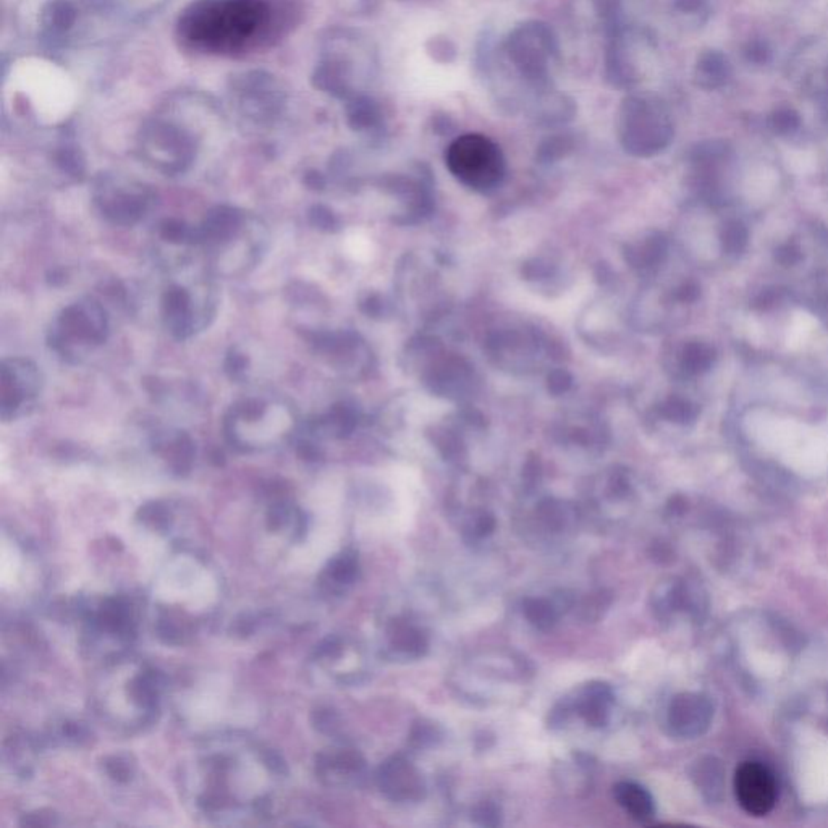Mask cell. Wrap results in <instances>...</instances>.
<instances>
[{
	"label": "cell",
	"mask_w": 828,
	"mask_h": 828,
	"mask_svg": "<svg viewBox=\"0 0 828 828\" xmlns=\"http://www.w3.org/2000/svg\"><path fill=\"white\" fill-rule=\"evenodd\" d=\"M194 241L207 271L214 277L237 279L261 264L269 247V230L256 214L219 206L194 229Z\"/></svg>",
	"instance_id": "6da1fadb"
},
{
	"label": "cell",
	"mask_w": 828,
	"mask_h": 828,
	"mask_svg": "<svg viewBox=\"0 0 828 828\" xmlns=\"http://www.w3.org/2000/svg\"><path fill=\"white\" fill-rule=\"evenodd\" d=\"M267 20V7L261 0H206L184 16V32L188 40L209 49L243 46Z\"/></svg>",
	"instance_id": "7a4b0ae2"
},
{
	"label": "cell",
	"mask_w": 828,
	"mask_h": 828,
	"mask_svg": "<svg viewBox=\"0 0 828 828\" xmlns=\"http://www.w3.org/2000/svg\"><path fill=\"white\" fill-rule=\"evenodd\" d=\"M298 426L295 408L285 399L253 395L239 400L223 419L225 436L243 450H266L287 442Z\"/></svg>",
	"instance_id": "3957f363"
},
{
	"label": "cell",
	"mask_w": 828,
	"mask_h": 828,
	"mask_svg": "<svg viewBox=\"0 0 828 828\" xmlns=\"http://www.w3.org/2000/svg\"><path fill=\"white\" fill-rule=\"evenodd\" d=\"M621 148L634 158H652L669 148L675 127L669 107L653 94L631 91L621 101L616 119Z\"/></svg>",
	"instance_id": "277c9868"
},
{
	"label": "cell",
	"mask_w": 828,
	"mask_h": 828,
	"mask_svg": "<svg viewBox=\"0 0 828 828\" xmlns=\"http://www.w3.org/2000/svg\"><path fill=\"white\" fill-rule=\"evenodd\" d=\"M212 274L202 269L196 275L172 280L164 290L160 314L162 322L178 340H186L211 326L217 314L219 295Z\"/></svg>",
	"instance_id": "5b68a950"
},
{
	"label": "cell",
	"mask_w": 828,
	"mask_h": 828,
	"mask_svg": "<svg viewBox=\"0 0 828 828\" xmlns=\"http://www.w3.org/2000/svg\"><path fill=\"white\" fill-rule=\"evenodd\" d=\"M446 162L452 176L474 192H492L507 172L499 144L479 133L454 138L446 149Z\"/></svg>",
	"instance_id": "8992f818"
},
{
	"label": "cell",
	"mask_w": 828,
	"mask_h": 828,
	"mask_svg": "<svg viewBox=\"0 0 828 828\" xmlns=\"http://www.w3.org/2000/svg\"><path fill=\"white\" fill-rule=\"evenodd\" d=\"M655 52L652 32L636 24L621 23L608 34L604 75L614 88L634 91L647 78Z\"/></svg>",
	"instance_id": "52a82bcc"
},
{
	"label": "cell",
	"mask_w": 828,
	"mask_h": 828,
	"mask_svg": "<svg viewBox=\"0 0 828 828\" xmlns=\"http://www.w3.org/2000/svg\"><path fill=\"white\" fill-rule=\"evenodd\" d=\"M109 335V318L94 300H81L67 306L50 328L52 350L67 359H80L101 346Z\"/></svg>",
	"instance_id": "ba28073f"
},
{
	"label": "cell",
	"mask_w": 828,
	"mask_h": 828,
	"mask_svg": "<svg viewBox=\"0 0 828 828\" xmlns=\"http://www.w3.org/2000/svg\"><path fill=\"white\" fill-rule=\"evenodd\" d=\"M44 389L40 367L32 359L14 356L0 367V418L20 419L32 411Z\"/></svg>",
	"instance_id": "9c48e42d"
},
{
	"label": "cell",
	"mask_w": 828,
	"mask_h": 828,
	"mask_svg": "<svg viewBox=\"0 0 828 828\" xmlns=\"http://www.w3.org/2000/svg\"><path fill=\"white\" fill-rule=\"evenodd\" d=\"M486 348L497 366L529 373L541 366L550 343L534 327H503L487 337Z\"/></svg>",
	"instance_id": "30bf717a"
},
{
	"label": "cell",
	"mask_w": 828,
	"mask_h": 828,
	"mask_svg": "<svg viewBox=\"0 0 828 828\" xmlns=\"http://www.w3.org/2000/svg\"><path fill=\"white\" fill-rule=\"evenodd\" d=\"M310 342L328 366L348 377H359L369 367L371 353L353 332H310Z\"/></svg>",
	"instance_id": "8fae6325"
},
{
	"label": "cell",
	"mask_w": 828,
	"mask_h": 828,
	"mask_svg": "<svg viewBox=\"0 0 828 828\" xmlns=\"http://www.w3.org/2000/svg\"><path fill=\"white\" fill-rule=\"evenodd\" d=\"M734 793L741 807L754 817L772 811L778 796L773 773L760 762H742L734 773Z\"/></svg>",
	"instance_id": "7c38bea8"
},
{
	"label": "cell",
	"mask_w": 828,
	"mask_h": 828,
	"mask_svg": "<svg viewBox=\"0 0 828 828\" xmlns=\"http://www.w3.org/2000/svg\"><path fill=\"white\" fill-rule=\"evenodd\" d=\"M96 206L105 220L113 225L131 227L149 212L151 198L140 186L103 184L97 188Z\"/></svg>",
	"instance_id": "4fadbf2b"
},
{
	"label": "cell",
	"mask_w": 828,
	"mask_h": 828,
	"mask_svg": "<svg viewBox=\"0 0 828 828\" xmlns=\"http://www.w3.org/2000/svg\"><path fill=\"white\" fill-rule=\"evenodd\" d=\"M714 718V706L701 693L677 694L667 709V728L680 740H694L707 732Z\"/></svg>",
	"instance_id": "5bb4252c"
},
{
	"label": "cell",
	"mask_w": 828,
	"mask_h": 828,
	"mask_svg": "<svg viewBox=\"0 0 828 828\" xmlns=\"http://www.w3.org/2000/svg\"><path fill=\"white\" fill-rule=\"evenodd\" d=\"M379 787L383 795L393 803L411 805L419 803L428 793L422 773L414 767L407 757L393 756L385 760L379 769Z\"/></svg>",
	"instance_id": "9a60e30c"
},
{
	"label": "cell",
	"mask_w": 828,
	"mask_h": 828,
	"mask_svg": "<svg viewBox=\"0 0 828 828\" xmlns=\"http://www.w3.org/2000/svg\"><path fill=\"white\" fill-rule=\"evenodd\" d=\"M573 714H578L586 724L600 728L608 724L615 694L612 686L604 681H590L580 688L573 698H568Z\"/></svg>",
	"instance_id": "2e32d148"
},
{
	"label": "cell",
	"mask_w": 828,
	"mask_h": 828,
	"mask_svg": "<svg viewBox=\"0 0 828 828\" xmlns=\"http://www.w3.org/2000/svg\"><path fill=\"white\" fill-rule=\"evenodd\" d=\"M525 111L541 127L560 128L574 119L576 104L568 94L552 86L534 94Z\"/></svg>",
	"instance_id": "e0dca14e"
},
{
	"label": "cell",
	"mask_w": 828,
	"mask_h": 828,
	"mask_svg": "<svg viewBox=\"0 0 828 828\" xmlns=\"http://www.w3.org/2000/svg\"><path fill=\"white\" fill-rule=\"evenodd\" d=\"M623 0H573V15L590 32H610L621 24Z\"/></svg>",
	"instance_id": "ac0fdd59"
},
{
	"label": "cell",
	"mask_w": 828,
	"mask_h": 828,
	"mask_svg": "<svg viewBox=\"0 0 828 828\" xmlns=\"http://www.w3.org/2000/svg\"><path fill=\"white\" fill-rule=\"evenodd\" d=\"M669 256V239L661 233H649L643 239L629 243L625 249L626 263L641 274L655 272Z\"/></svg>",
	"instance_id": "d6986e66"
},
{
	"label": "cell",
	"mask_w": 828,
	"mask_h": 828,
	"mask_svg": "<svg viewBox=\"0 0 828 828\" xmlns=\"http://www.w3.org/2000/svg\"><path fill=\"white\" fill-rule=\"evenodd\" d=\"M691 780L707 803L717 805L722 801L724 770L717 757L704 756L698 759L691 767Z\"/></svg>",
	"instance_id": "ffe728a7"
},
{
	"label": "cell",
	"mask_w": 828,
	"mask_h": 828,
	"mask_svg": "<svg viewBox=\"0 0 828 828\" xmlns=\"http://www.w3.org/2000/svg\"><path fill=\"white\" fill-rule=\"evenodd\" d=\"M615 801L626 811L631 819L649 824L655 815V803L647 789L634 781H620L614 787Z\"/></svg>",
	"instance_id": "44dd1931"
},
{
	"label": "cell",
	"mask_w": 828,
	"mask_h": 828,
	"mask_svg": "<svg viewBox=\"0 0 828 828\" xmlns=\"http://www.w3.org/2000/svg\"><path fill=\"white\" fill-rule=\"evenodd\" d=\"M389 641L391 647L405 661L421 659L428 652L429 641L413 623L407 620H397L389 629Z\"/></svg>",
	"instance_id": "7402d4cb"
},
{
	"label": "cell",
	"mask_w": 828,
	"mask_h": 828,
	"mask_svg": "<svg viewBox=\"0 0 828 828\" xmlns=\"http://www.w3.org/2000/svg\"><path fill=\"white\" fill-rule=\"evenodd\" d=\"M732 76V65L728 57L720 50L702 52L694 67V81L702 89H718L726 85Z\"/></svg>",
	"instance_id": "603a6c76"
},
{
	"label": "cell",
	"mask_w": 828,
	"mask_h": 828,
	"mask_svg": "<svg viewBox=\"0 0 828 828\" xmlns=\"http://www.w3.org/2000/svg\"><path fill=\"white\" fill-rule=\"evenodd\" d=\"M356 424H358L356 410L346 403H340L314 422L312 428L326 436L345 437V436H350L356 428Z\"/></svg>",
	"instance_id": "cb8c5ba5"
},
{
	"label": "cell",
	"mask_w": 828,
	"mask_h": 828,
	"mask_svg": "<svg viewBox=\"0 0 828 828\" xmlns=\"http://www.w3.org/2000/svg\"><path fill=\"white\" fill-rule=\"evenodd\" d=\"M523 615L527 623L539 631H552L562 616L554 598H527L523 600Z\"/></svg>",
	"instance_id": "d4e9b609"
},
{
	"label": "cell",
	"mask_w": 828,
	"mask_h": 828,
	"mask_svg": "<svg viewBox=\"0 0 828 828\" xmlns=\"http://www.w3.org/2000/svg\"><path fill=\"white\" fill-rule=\"evenodd\" d=\"M716 361V350L702 342H691L686 345L681 356L680 367L686 375H698L709 371Z\"/></svg>",
	"instance_id": "484cf974"
},
{
	"label": "cell",
	"mask_w": 828,
	"mask_h": 828,
	"mask_svg": "<svg viewBox=\"0 0 828 828\" xmlns=\"http://www.w3.org/2000/svg\"><path fill=\"white\" fill-rule=\"evenodd\" d=\"M576 148V140L572 133H555L550 135L539 144L536 151V159L541 164H554L558 160L565 159Z\"/></svg>",
	"instance_id": "4316f807"
},
{
	"label": "cell",
	"mask_w": 828,
	"mask_h": 828,
	"mask_svg": "<svg viewBox=\"0 0 828 828\" xmlns=\"http://www.w3.org/2000/svg\"><path fill=\"white\" fill-rule=\"evenodd\" d=\"M671 12L683 23L699 24L709 14V0H671Z\"/></svg>",
	"instance_id": "83f0119b"
},
{
	"label": "cell",
	"mask_w": 828,
	"mask_h": 828,
	"mask_svg": "<svg viewBox=\"0 0 828 828\" xmlns=\"http://www.w3.org/2000/svg\"><path fill=\"white\" fill-rule=\"evenodd\" d=\"M659 413H661L662 418H665L669 421L686 424V422H693L698 418L699 411L691 401L673 397V399L667 400L665 403H662L661 408H659Z\"/></svg>",
	"instance_id": "f1b7e54d"
},
{
	"label": "cell",
	"mask_w": 828,
	"mask_h": 828,
	"mask_svg": "<svg viewBox=\"0 0 828 828\" xmlns=\"http://www.w3.org/2000/svg\"><path fill=\"white\" fill-rule=\"evenodd\" d=\"M537 517L545 525V527L552 531H562L570 521V515L565 510L563 503L550 500V499L541 502L537 508Z\"/></svg>",
	"instance_id": "f546056e"
},
{
	"label": "cell",
	"mask_w": 828,
	"mask_h": 828,
	"mask_svg": "<svg viewBox=\"0 0 828 828\" xmlns=\"http://www.w3.org/2000/svg\"><path fill=\"white\" fill-rule=\"evenodd\" d=\"M749 231L742 223L730 222L722 231V247L728 255H740L748 247Z\"/></svg>",
	"instance_id": "4dcf8cb0"
},
{
	"label": "cell",
	"mask_w": 828,
	"mask_h": 828,
	"mask_svg": "<svg viewBox=\"0 0 828 828\" xmlns=\"http://www.w3.org/2000/svg\"><path fill=\"white\" fill-rule=\"evenodd\" d=\"M769 127L778 135H789L801 127V117L795 109L780 107L769 117Z\"/></svg>",
	"instance_id": "1f68e13d"
},
{
	"label": "cell",
	"mask_w": 828,
	"mask_h": 828,
	"mask_svg": "<svg viewBox=\"0 0 828 828\" xmlns=\"http://www.w3.org/2000/svg\"><path fill=\"white\" fill-rule=\"evenodd\" d=\"M610 602H612V598L607 594L606 590H598V592L590 594L588 598L582 600L581 606H580V614H581L582 620H598L607 608L610 607Z\"/></svg>",
	"instance_id": "d6a6232c"
},
{
	"label": "cell",
	"mask_w": 828,
	"mask_h": 828,
	"mask_svg": "<svg viewBox=\"0 0 828 828\" xmlns=\"http://www.w3.org/2000/svg\"><path fill=\"white\" fill-rule=\"evenodd\" d=\"M495 531V518L492 513L486 510L474 511L471 515L466 533L470 534L474 539H484L489 537Z\"/></svg>",
	"instance_id": "836d02e7"
},
{
	"label": "cell",
	"mask_w": 828,
	"mask_h": 828,
	"mask_svg": "<svg viewBox=\"0 0 828 828\" xmlns=\"http://www.w3.org/2000/svg\"><path fill=\"white\" fill-rule=\"evenodd\" d=\"M436 446L440 450V454H444V458L450 462L460 460L463 456V450H464L460 437H456L450 430H442L436 434Z\"/></svg>",
	"instance_id": "e575fe53"
},
{
	"label": "cell",
	"mask_w": 828,
	"mask_h": 828,
	"mask_svg": "<svg viewBox=\"0 0 828 828\" xmlns=\"http://www.w3.org/2000/svg\"><path fill=\"white\" fill-rule=\"evenodd\" d=\"M438 740H440V732H438L437 726L430 724V722L421 720L419 724H414L413 730H411V742L418 748L434 746Z\"/></svg>",
	"instance_id": "d590c367"
},
{
	"label": "cell",
	"mask_w": 828,
	"mask_h": 828,
	"mask_svg": "<svg viewBox=\"0 0 828 828\" xmlns=\"http://www.w3.org/2000/svg\"><path fill=\"white\" fill-rule=\"evenodd\" d=\"M500 807L490 801H484L472 809V821L481 827H497L500 824Z\"/></svg>",
	"instance_id": "8d00e7d4"
},
{
	"label": "cell",
	"mask_w": 828,
	"mask_h": 828,
	"mask_svg": "<svg viewBox=\"0 0 828 828\" xmlns=\"http://www.w3.org/2000/svg\"><path fill=\"white\" fill-rule=\"evenodd\" d=\"M813 75L815 78H809L807 85L814 89L815 96L819 97L822 103L828 107V60L822 68H815Z\"/></svg>",
	"instance_id": "74e56055"
},
{
	"label": "cell",
	"mask_w": 828,
	"mask_h": 828,
	"mask_svg": "<svg viewBox=\"0 0 828 828\" xmlns=\"http://www.w3.org/2000/svg\"><path fill=\"white\" fill-rule=\"evenodd\" d=\"M572 383H573V377L570 375V373H566L565 369L552 371L549 374V379H547V387H549V392H552L554 395L566 393L572 389Z\"/></svg>",
	"instance_id": "f35d334b"
},
{
	"label": "cell",
	"mask_w": 828,
	"mask_h": 828,
	"mask_svg": "<svg viewBox=\"0 0 828 828\" xmlns=\"http://www.w3.org/2000/svg\"><path fill=\"white\" fill-rule=\"evenodd\" d=\"M355 115H358L356 122H358L359 127H377L381 123V120H382L381 112L373 103L361 104Z\"/></svg>",
	"instance_id": "ab89813d"
},
{
	"label": "cell",
	"mask_w": 828,
	"mask_h": 828,
	"mask_svg": "<svg viewBox=\"0 0 828 828\" xmlns=\"http://www.w3.org/2000/svg\"><path fill=\"white\" fill-rule=\"evenodd\" d=\"M770 54H772L770 48L764 40H752L744 49L746 58H748L749 62L756 65L767 64L769 58H770Z\"/></svg>",
	"instance_id": "60d3db41"
},
{
	"label": "cell",
	"mask_w": 828,
	"mask_h": 828,
	"mask_svg": "<svg viewBox=\"0 0 828 828\" xmlns=\"http://www.w3.org/2000/svg\"><path fill=\"white\" fill-rule=\"evenodd\" d=\"M361 310L366 312L367 316H373V318H381V316H385L387 310H389V304L383 300L381 295H371L367 296L366 300L361 304Z\"/></svg>",
	"instance_id": "b9f144b4"
},
{
	"label": "cell",
	"mask_w": 828,
	"mask_h": 828,
	"mask_svg": "<svg viewBox=\"0 0 828 828\" xmlns=\"http://www.w3.org/2000/svg\"><path fill=\"white\" fill-rule=\"evenodd\" d=\"M675 298H677V302H681V303H693L699 298V287L694 282L683 284L681 287L678 288Z\"/></svg>",
	"instance_id": "7bdbcfd3"
},
{
	"label": "cell",
	"mask_w": 828,
	"mask_h": 828,
	"mask_svg": "<svg viewBox=\"0 0 828 828\" xmlns=\"http://www.w3.org/2000/svg\"><path fill=\"white\" fill-rule=\"evenodd\" d=\"M777 259L783 266H793V264H796L801 259V253H799V249L795 245H785V247H781L777 251Z\"/></svg>",
	"instance_id": "ee69618b"
}]
</instances>
